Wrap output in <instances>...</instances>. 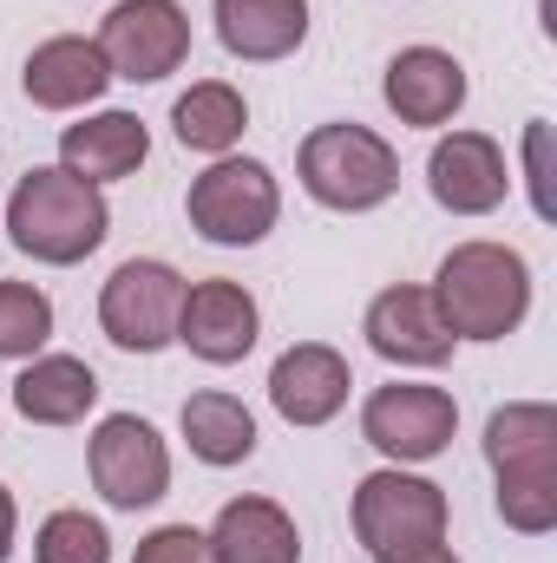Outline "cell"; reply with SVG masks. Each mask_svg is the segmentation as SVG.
<instances>
[{"mask_svg":"<svg viewBox=\"0 0 557 563\" xmlns=\"http://www.w3.org/2000/svg\"><path fill=\"white\" fill-rule=\"evenodd\" d=\"M33 563H112V531L106 518L66 505V511H46L40 531H33Z\"/></svg>","mask_w":557,"mask_h":563,"instance_id":"cb8c5ba5","label":"cell"},{"mask_svg":"<svg viewBox=\"0 0 557 563\" xmlns=\"http://www.w3.org/2000/svg\"><path fill=\"white\" fill-rule=\"evenodd\" d=\"M184 288L164 256H132L119 263L106 288H99V328L119 354H164L177 341V308H184Z\"/></svg>","mask_w":557,"mask_h":563,"instance_id":"8992f818","label":"cell"},{"mask_svg":"<svg viewBox=\"0 0 557 563\" xmlns=\"http://www.w3.org/2000/svg\"><path fill=\"white\" fill-rule=\"evenodd\" d=\"M354 544L368 558H387V551H414V544H439L446 525H452V505L433 478H419L414 465H381L354 485Z\"/></svg>","mask_w":557,"mask_h":563,"instance_id":"5b68a950","label":"cell"},{"mask_svg":"<svg viewBox=\"0 0 557 563\" xmlns=\"http://www.w3.org/2000/svg\"><path fill=\"white\" fill-rule=\"evenodd\" d=\"M426 190L452 217H492L512 197V164L492 132H446L426 151Z\"/></svg>","mask_w":557,"mask_h":563,"instance_id":"8fae6325","label":"cell"},{"mask_svg":"<svg viewBox=\"0 0 557 563\" xmlns=\"http://www.w3.org/2000/svg\"><path fill=\"white\" fill-rule=\"evenodd\" d=\"M92 40H99L112 79L157 86V79L184 73V59H190V13L177 0H112Z\"/></svg>","mask_w":557,"mask_h":563,"instance_id":"9c48e42d","label":"cell"},{"mask_svg":"<svg viewBox=\"0 0 557 563\" xmlns=\"http://www.w3.org/2000/svg\"><path fill=\"white\" fill-rule=\"evenodd\" d=\"M374 563H459V551L439 538V544H414V551H387V558H374Z\"/></svg>","mask_w":557,"mask_h":563,"instance_id":"83f0119b","label":"cell"},{"mask_svg":"<svg viewBox=\"0 0 557 563\" xmlns=\"http://www.w3.org/2000/svg\"><path fill=\"white\" fill-rule=\"evenodd\" d=\"M99 407V374L79 354H33L13 380V413L26 426H86Z\"/></svg>","mask_w":557,"mask_h":563,"instance_id":"d6986e66","label":"cell"},{"mask_svg":"<svg viewBox=\"0 0 557 563\" xmlns=\"http://www.w3.org/2000/svg\"><path fill=\"white\" fill-rule=\"evenodd\" d=\"M184 217L210 250H256L282 223V184L263 157H210V170H197L184 190Z\"/></svg>","mask_w":557,"mask_h":563,"instance_id":"277c9868","label":"cell"},{"mask_svg":"<svg viewBox=\"0 0 557 563\" xmlns=\"http://www.w3.org/2000/svg\"><path fill=\"white\" fill-rule=\"evenodd\" d=\"M295 177L302 190L335 210V217H368L381 210L394 190H401V151L381 139L374 125H354V119H335V125H315L302 151H295Z\"/></svg>","mask_w":557,"mask_h":563,"instance_id":"3957f363","label":"cell"},{"mask_svg":"<svg viewBox=\"0 0 557 563\" xmlns=\"http://www.w3.org/2000/svg\"><path fill=\"white\" fill-rule=\"evenodd\" d=\"M13 544H20V505H13V492L0 485V563L13 558Z\"/></svg>","mask_w":557,"mask_h":563,"instance_id":"f1b7e54d","label":"cell"},{"mask_svg":"<svg viewBox=\"0 0 557 563\" xmlns=\"http://www.w3.org/2000/svg\"><path fill=\"white\" fill-rule=\"evenodd\" d=\"M348 394H354V367L328 341H295L270 367V407L288 426H328L348 407Z\"/></svg>","mask_w":557,"mask_h":563,"instance_id":"5bb4252c","label":"cell"},{"mask_svg":"<svg viewBox=\"0 0 557 563\" xmlns=\"http://www.w3.org/2000/svg\"><path fill=\"white\" fill-rule=\"evenodd\" d=\"M525 190H532V217L557 223V190H551V119L525 125Z\"/></svg>","mask_w":557,"mask_h":563,"instance_id":"484cf974","label":"cell"},{"mask_svg":"<svg viewBox=\"0 0 557 563\" xmlns=\"http://www.w3.org/2000/svg\"><path fill=\"white\" fill-rule=\"evenodd\" d=\"M171 132H177L184 151H197V157H230L243 144V132H250V99L230 79H197L190 92H177Z\"/></svg>","mask_w":557,"mask_h":563,"instance_id":"44dd1931","label":"cell"},{"mask_svg":"<svg viewBox=\"0 0 557 563\" xmlns=\"http://www.w3.org/2000/svg\"><path fill=\"white\" fill-rule=\"evenodd\" d=\"M177 432H184L190 459L210 465V472H230V465H250L256 459V413L237 394H223V387L190 394L184 413H177Z\"/></svg>","mask_w":557,"mask_h":563,"instance_id":"ffe728a7","label":"cell"},{"mask_svg":"<svg viewBox=\"0 0 557 563\" xmlns=\"http://www.w3.org/2000/svg\"><path fill=\"white\" fill-rule=\"evenodd\" d=\"M106 86H112V66H106L99 40H86V33H53L20 66V92L40 112H86L106 99Z\"/></svg>","mask_w":557,"mask_h":563,"instance_id":"9a60e30c","label":"cell"},{"mask_svg":"<svg viewBox=\"0 0 557 563\" xmlns=\"http://www.w3.org/2000/svg\"><path fill=\"white\" fill-rule=\"evenodd\" d=\"M151 157V132L139 112H86L79 125L59 132V170L86 177V184H125L139 177V164Z\"/></svg>","mask_w":557,"mask_h":563,"instance_id":"e0dca14e","label":"cell"},{"mask_svg":"<svg viewBox=\"0 0 557 563\" xmlns=\"http://www.w3.org/2000/svg\"><path fill=\"white\" fill-rule=\"evenodd\" d=\"M53 341V295L40 282H0V361H33Z\"/></svg>","mask_w":557,"mask_h":563,"instance_id":"603a6c76","label":"cell"},{"mask_svg":"<svg viewBox=\"0 0 557 563\" xmlns=\"http://www.w3.org/2000/svg\"><path fill=\"white\" fill-rule=\"evenodd\" d=\"M433 301H439L452 341H505L532 314V263L512 243H485V236L452 243L439 256Z\"/></svg>","mask_w":557,"mask_h":563,"instance_id":"7a4b0ae2","label":"cell"},{"mask_svg":"<svg viewBox=\"0 0 557 563\" xmlns=\"http://www.w3.org/2000/svg\"><path fill=\"white\" fill-rule=\"evenodd\" d=\"M106 236H112L106 190L59 170V164H33L7 197V243L46 269H73V263L99 256Z\"/></svg>","mask_w":557,"mask_h":563,"instance_id":"6da1fadb","label":"cell"},{"mask_svg":"<svg viewBox=\"0 0 557 563\" xmlns=\"http://www.w3.org/2000/svg\"><path fill=\"white\" fill-rule=\"evenodd\" d=\"M459 432V400L426 380H387L361 400V439L387 465H426L452 445Z\"/></svg>","mask_w":557,"mask_h":563,"instance_id":"ba28073f","label":"cell"},{"mask_svg":"<svg viewBox=\"0 0 557 563\" xmlns=\"http://www.w3.org/2000/svg\"><path fill=\"white\" fill-rule=\"evenodd\" d=\"M217 46L243 66H276L308 46V0H210Z\"/></svg>","mask_w":557,"mask_h":563,"instance_id":"2e32d148","label":"cell"},{"mask_svg":"<svg viewBox=\"0 0 557 563\" xmlns=\"http://www.w3.org/2000/svg\"><path fill=\"white\" fill-rule=\"evenodd\" d=\"M86 472L112 511H151L171 492V445L139 413H106L86 439Z\"/></svg>","mask_w":557,"mask_h":563,"instance_id":"52a82bcc","label":"cell"},{"mask_svg":"<svg viewBox=\"0 0 557 563\" xmlns=\"http://www.w3.org/2000/svg\"><path fill=\"white\" fill-rule=\"evenodd\" d=\"M204 538H210L217 563H302V531H295V518L282 511L276 498H263V492L230 498V505L210 518Z\"/></svg>","mask_w":557,"mask_h":563,"instance_id":"ac0fdd59","label":"cell"},{"mask_svg":"<svg viewBox=\"0 0 557 563\" xmlns=\"http://www.w3.org/2000/svg\"><path fill=\"white\" fill-rule=\"evenodd\" d=\"M361 334L387 367H446L452 347H459L439 301H433V288H414V282L381 288L368 301V314H361Z\"/></svg>","mask_w":557,"mask_h":563,"instance_id":"7c38bea8","label":"cell"},{"mask_svg":"<svg viewBox=\"0 0 557 563\" xmlns=\"http://www.w3.org/2000/svg\"><path fill=\"white\" fill-rule=\"evenodd\" d=\"M485 465L499 472H532L557 465V407L551 400H512L485 420Z\"/></svg>","mask_w":557,"mask_h":563,"instance_id":"7402d4cb","label":"cell"},{"mask_svg":"<svg viewBox=\"0 0 557 563\" xmlns=\"http://www.w3.org/2000/svg\"><path fill=\"white\" fill-rule=\"evenodd\" d=\"M132 563H217V551H210V538L197 525H157V531L139 538Z\"/></svg>","mask_w":557,"mask_h":563,"instance_id":"4316f807","label":"cell"},{"mask_svg":"<svg viewBox=\"0 0 557 563\" xmlns=\"http://www.w3.org/2000/svg\"><path fill=\"white\" fill-rule=\"evenodd\" d=\"M263 341V308L243 282L210 276L184 288V308H177V347H190L204 367H237L250 361Z\"/></svg>","mask_w":557,"mask_h":563,"instance_id":"30bf717a","label":"cell"},{"mask_svg":"<svg viewBox=\"0 0 557 563\" xmlns=\"http://www.w3.org/2000/svg\"><path fill=\"white\" fill-rule=\"evenodd\" d=\"M466 92H472V79L446 46H401L387 59V79H381L387 112L414 132H446L466 112Z\"/></svg>","mask_w":557,"mask_h":563,"instance_id":"4fadbf2b","label":"cell"},{"mask_svg":"<svg viewBox=\"0 0 557 563\" xmlns=\"http://www.w3.org/2000/svg\"><path fill=\"white\" fill-rule=\"evenodd\" d=\"M499 518L525 538H545L557 531V465H532V472H499V492H492Z\"/></svg>","mask_w":557,"mask_h":563,"instance_id":"d4e9b609","label":"cell"}]
</instances>
